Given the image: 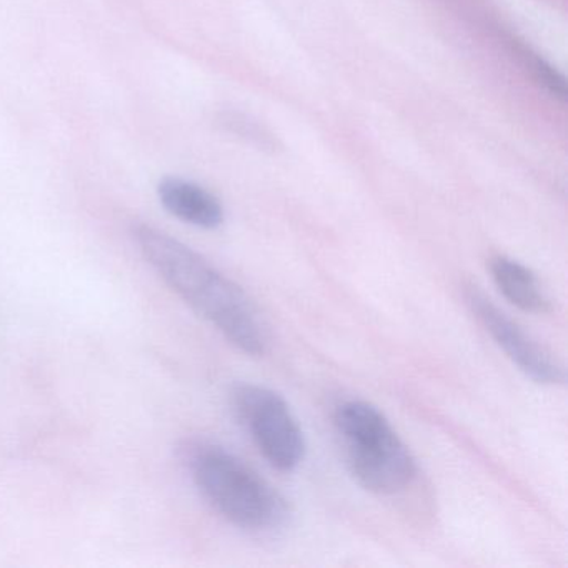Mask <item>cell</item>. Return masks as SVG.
<instances>
[{"label": "cell", "instance_id": "3", "mask_svg": "<svg viewBox=\"0 0 568 568\" xmlns=\"http://www.w3.org/2000/svg\"><path fill=\"white\" fill-rule=\"evenodd\" d=\"M334 425L348 471L365 490L394 495L414 481V457L377 407L364 400L344 402L335 408Z\"/></svg>", "mask_w": 568, "mask_h": 568}, {"label": "cell", "instance_id": "1", "mask_svg": "<svg viewBox=\"0 0 568 568\" xmlns=\"http://www.w3.org/2000/svg\"><path fill=\"white\" fill-rule=\"evenodd\" d=\"M134 241L162 281L239 351L261 357L268 345L261 312L234 281L201 254L151 225H135Z\"/></svg>", "mask_w": 568, "mask_h": 568}, {"label": "cell", "instance_id": "7", "mask_svg": "<svg viewBox=\"0 0 568 568\" xmlns=\"http://www.w3.org/2000/svg\"><path fill=\"white\" fill-rule=\"evenodd\" d=\"M490 274L500 294L527 314H547L550 298L537 275L514 258L497 255L490 261Z\"/></svg>", "mask_w": 568, "mask_h": 568}, {"label": "cell", "instance_id": "4", "mask_svg": "<svg viewBox=\"0 0 568 568\" xmlns=\"http://www.w3.org/2000/svg\"><path fill=\"white\" fill-rule=\"evenodd\" d=\"M231 402L235 417L275 470L294 471L304 462V432L281 394L241 384L232 390Z\"/></svg>", "mask_w": 568, "mask_h": 568}, {"label": "cell", "instance_id": "2", "mask_svg": "<svg viewBox=\"0 0 568 568\" xmlns=\"http://www.w3.org/2000/svg\"><path fill=\"white\" fill-rule=\"evenodd\" d=\"M182 460L202 497L235 527L274 534L287 524L285 498L237 455L212 442L191 440L182 447Z\"/></svg>", "mask_w": 568, "mask_h": 568}, {"label": "cell", "instance_id": "6", "mask_svg": "<svg viewBox=\"0 0 568 568\" xmlns=\"http://www.w3.org/2000/svg\"><path fill=\"white\" fill-rule=\"evenodd\" d=\"M159 201L179 221L205 231L224 224V207L219 199L194 182L165 178L158 187Z\"/></svg>", "mask_w": 568, "mask_h": 568}, {"label": "cell", "instance_id": "5", "mask_svg": "<svg viewBox=\"0 0 568 568\" xmlns=\"http://www.w3.org/2000/svg\"><path fill=\"white\" fill-rule=\"evenodd\" d=\"M465 301L471 314L478 318L495 344L528 378L541 385H558L565 382V371L557 358L541 347L517 322L501 312L484 292L474 285L465 288Z\"/></svg>", "mask_w": 568, "mask_h": 568}, {"label": "cell", "instance_id": "9", "mask_svg": "<svg viewBox=\"0 0 568 568\" xmlns=\"http://www.w3.org/2000/svg\"><path fill=\"white\" fill-rule=\"evenodd\" d=\"M535 74H537L538 81H540L551 94L565 99V95H567V82H565V79L561 78L551 65H548L547 62L541 61V59H537V61H535Z\"/></svg>", "mask_w": 568, "mask_h": 568}, {"label": "cell", "instance_id": "8", "mask_svg": "<svg viewBox=\"0 0 568 568\" xmlns=\"http://www.w3.org/2000/svg\"><path fill=\"white\" fill-rule=\"evenodd\" d=\"M224 124L231 129L235 134L241 135V138L247 139L252 144L258 145L262 149H275L277 144H275L274 138L272 134H268L264 128L257 124V122L251 121V119L245 118V115L241 114H229L225 115Z\"/></svg>", "mask_w": 568, "mask_h": 568}]
</instances>
